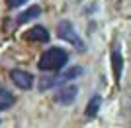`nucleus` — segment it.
I'll use <instances>...</instances> for the list:
<instances>
[{"mask_svg":"<svg viewBox=\"0 0 131 128\" xmlns=\"http://www.w3.org/2000/svg\"><path fill=\"white\" fill-rule=\"evenodd\" d=\"M69 61V53L63 47H49V49L41 53L37 61V67L41 71H61Z\"/></svg>","mask_w":131,"mask_h":128,"instance_id":"1","label":"nucleus"},{"mask_svg":"<svg viewBox=\"0 0 131 128\" xmlns=\"http://www.w3.org/2000/svg\"><path fill=\"white\" fill-rule=\"evenodd\" d=\"M57 36H59L61 39L69 41V44H72L78 51H84V41H82V38L77 33L74 26H72L69 20H61L59 22V26H57Z\"/></svg>","mask_w":131,"mask_h":128,"instance_id":"2","label":"nucleus"},{"mask_svg":"<svg viewBox=\"0 0 131 128\" xmlns=\"http://www.w3.org/2000/svg\"><path fill=\"white\" fill-rule=\"evenodd\" d=\"M80 75H82V67H72V69H69V71H65V73H61V75L41 79L39 89H41V91H47V89H51V87H57V85H63V83H67V81H72V79L80 77Z\"/></svg>","mask_w":131,"mask_h":128,"instance_id":"3","label":"nucleus"},{"mask_svg":"<svg viewBox=\"0 0 131 128\" xmlns=\"http://www.w3.org/2000/svg\"><path fill=\"white\" fill-rule=\"evenodd\" d=\"M10 79L16 87H20V89H24V91L31 89V85H33V75L24 71V69H14V71H10Z\"/></svg>","mask_w":131,"mask_h":128,"instance_id":"4","label":"nucleus"},{"mask_svg":"<svg viewBox=\"0 0 131 128\" xmlns=\"http://www.w3.org/2000/svg\"><path fill=\"white\" fill-rule=\"evenodd\" d=\"M77 95H78V89L74 85H69V87H63V89L57 91L55 100H57L59 105H71L72 100L77 99Z\"/></svg>","mask_w":131,"mask_h":128,"instance_id":"5","label":"nucleus"},{"mask_svg":"<svg viewBox=\"0 0 131 128\" xmlns=\"http://www.w3.org/2000/svg\"><path fill=\"white\" fill-rule=\"evenodd\" d=\"M24 39H27V41H41V44H45V41H49V32H47L43 26H33V28H29L26 33H24Z\"/></svg>","mask_w":131,"mask_h":128,"instance_id":"6","label":"nucleus"},{"mask_svg":"<svg viewBox=\"0 0 131 128\" xmlns=\"http://www.w3.org/2000/svg\"><path fill=\"white\" fill-rule=\"evenodd\" d=\"M112 69H114V77H115V81L119 83L121 71H123V57H121V53H119L117 49L112 51Z\"/></svg>","mask_w":131,"mask_h":128,"instance_id":"7","label":"nucleus"},{"mask_svg":"<svg viewBox=\"0 0 131 128\" xmlns=\"http://www.w3.org/2000/svg\"><path fill=\"white\" fill-rule=\"evenodd\" d=\"M39 14H41V6H31V8H27L26 12H22V14L18 16L16 22L18 24H26V22H29V20H33V18H37Z\"/></svg>","mask_w":131,"mask_h":128,"instance_id":"8","label":"nucleus"},{"mask_svg":"<svg viewBox=\"0 0 131 128\" xmlns=\"http://www.w3.org/2000/svg\"><path fill=\"white\" fill-rule=\"evenodd\" d=\"M100 105H102V97H92V100H90V103H88V106H86V116L88 118H94L96 116V114H98V110H100Z\"/></svg>","mask_w":131,"mask_h":128,"instance_id":"9","label":"nucleus"},{"mask_svg":"<svg viewBox=\"0 0 131 128\" xmlns=\"http://www.w3.org/2000/svg\"><path fill=\"white\" fill-rule=\"evenodd\" d=\"M14 95H12L10 91L6 89H0V110H6V108H10L12 105H14Z\"/></svg>","mask_w":131,"mask_h":128,"instance_id":"10","label":"nucleus"},{"mask_svg":"<svg viewBox=\"0 0 131 128\" xmlns=\"http://www.w3.org/2000/svg\"><path fill=\"white\" fill-rule=\"evenodd\" d=\"M27 0H6V4L10 6V8H18V6H24Z\"/></svg>","mask_w":131,"mask_h":128,"instance_id":"11","label":"nucleus"}]
</instances>
